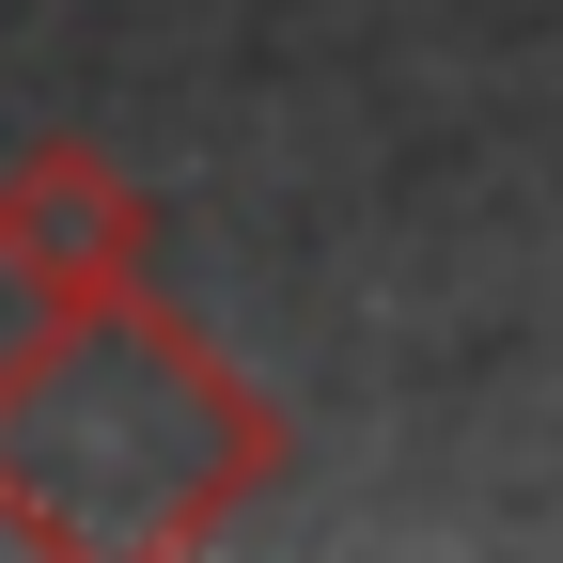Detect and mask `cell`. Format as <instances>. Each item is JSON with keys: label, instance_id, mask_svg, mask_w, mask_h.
<instances>
[{"label": "cell", "instance_id": "6da1fadb", "mask_svg": "<svg viewBox=\"0 0 563 563\" xmlns=\"http://www.w3.org/2000/svg\"><path fill=\"white\" fill-rule=\"evenodd\" d=\"M282 470H298V422L157 282L47 298L32 344H0V532L16 548H63V563L203 548Z\"/></svg>", "mask_w": 563, "mask_h": 563}, {"label": "cell", "instance_id": "7a4b0ae2", "mask_svg": "<svg viewBox=\"0 0 563 563\" xmlns=\"http://www.w3.org/2000/svg\"><path fill=\"white\" fill-rule=\"evenodd\" d=\"M0 266L32 298H110V282L157 266V188H141L110 141H32L0 173Z\"/></svg>", "mask_w": 563, "mask_h": 563}]
</instances>
